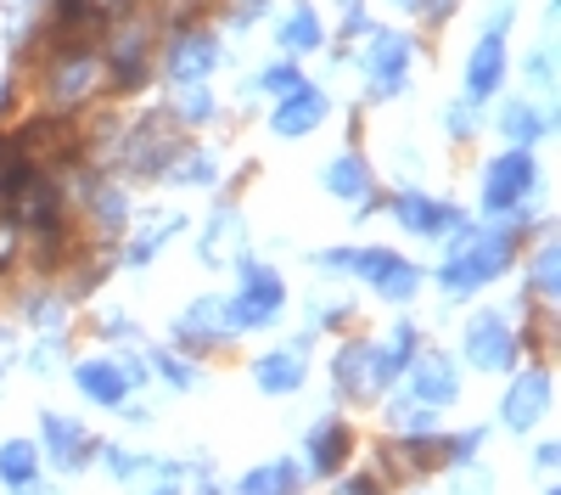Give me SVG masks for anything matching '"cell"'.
Segmentation results:
<instances>
[{
  "label": "cell",
  "instance_id": "cell-1",
  "mask_svg": "<svg viewBox=\"0 0 561 495\" xmlns=\"http://www.w3.org/2000/svg\"><path fill=\"white\" fill-rule=\"evenodd\" d=\"M517 248H523V225H489V232L455 225V232H449V259L438 265V293L466 299V293L489 288L494 277L511 270Z\"/></svg>",
  "mask_w": 561,
  "mask_h": 495
},
{
  "label": "cell",
  "instance_id": "cell-2",
  "mask_svg": "<svg viewBox=\"0 0 561 495\" xmlns=\"http://www.w3.org/2000/svg\"><path fill=\"white\" fill-rule=\"evenodd\" d=\"M314 265L365 277L370 288H377L382 299H393V304H410V299L421 293V265H410V259L393 254V248H325V254H314Z\"/></svg>",
  "mask_w": 561,
  "mask_h": 495
},
{
  "label": "cell",
  "instance_id": "cell-3",
  "mask_svg": "<svg viewBox=\"0 0 561 495\" xmlns=\"http://www.w3.org/2000/svg\"><path fill=\"white\" fill-rule=\"evenodd\" d=\"M280 310H287V282H280L275 265H253L242 259V288L225 299V315L237 333H253V327H275Z\"/></svg>",
  "mask_w": 561,
  "mask_h": 495
},
{
  "label": "cell",
  "instance_id": "cell-4",
  "mask_svg": "<svg viewBox=\"0 0 561 495\" xmlns=\"http://www.w3.org/2000/svg\"><path fill=\"white\" fill-rule=\"evenodd\" d=\"M534 180H539V169H534V158H528L523 147L489 158V164H483V187H478L483 214H517V209H528Z\"/></svg>",
  "mask_w": 561,
  "mask_h": 495
},
{
  "label": "cell",
  "instance_id": "cell-5",
  "mask_svg": "<svg viewBox=\"0 0 561 495\" xmlns=\"http://www.w3.org/2000/svg\"><path fill=\"white\" fill-rule=\"evenodd\" d=\"M466 367H478V372H511L517 367V355H523V338H517V327L505 322L500 310H483V315H472L466 322Z\"/></svg>",
  "mask_w": 561,
  "mask_h": 495
},
{
  "label": "cell",
  "instance_id": "cell-6",
  "mask_svg": "<svg viewBox=\"0 0 561 495\" xmlns=\"http://www.w3.org/2000/svg\"><path fill=\"white\" fill-rule=\"evenodd\" d=\"M388 214L404 225L410 237H449L455 225H466V220H460V209H449L444 198L421 192V187H404L399 198H388Z\"/></svg>",
  "mask_w": 561,
  "mask_h": 495
},
{
  "label": "cell",
  "instance_id": "cell-7",
  "mask_svg": "<svg viewBox=\"0 0 561 495\" xmlns=\"http://www.w3.org/2000/svg\"><path fill=\"white\" fill-rule=\"evenodd\" d=\"M90 450H96V439H90L84 423L62 412H39V457H51L57 473H79L90 462Z\"/></svg>",
  "mask_w": 561,
  "mask_h": 495
},
{
  "label": "cell",
  "instance_id": "cell-8",
  "mask_svg": "<svg viewBox=\"0 0 561 495\" xmlns=\"http://www.w3.org/2000/svg\"><path fill=\"white\" fill-rule=\"evenodd\" d=\"M230 338H237V327H230V315H225V299H197V304L174 322V344L192 349V355L225 349Z\"/></svg>",
  "mask_w": 561,
  "mask_h": 495
},
{
  "label": "cell",
  "instance_id": "cell-9",
  "mask_svg": "<svg viewBox=\"0 0 561 495\" xmlns=\"http://www.w3.org/2000/svg\"><path fill=\"white\" fill-rule=\"evenodd\" d=\"M550 367L545 360H534L528 372H517V383H511V394H505V428L511 434H528L534 423H545V412H550Z\"/></svg>",
  "mask_w": 561,
  "mask_h": 495
},
{
  "label": "cell",
  "instance_id": "cell-10",
  "mask_svg": "<svg viewBox=\"0 0 561 495\" xmlns=\"http://www.w3.org/2000/svg\"><path fill=\"white\" fill-rule=\"evenodd\" d=\"M404 378H410V394L421 405H438V412H444V405L460 400V367L449 355H410Z\"/></svg>",
  "mask_w": 561,
  "mask_h": 495
},
{
  "label": "cell",
  "instance_id": "cell-11",
  "mask_svg": "<svg viewBox=\"0 0 561 495\" xmlns=\"http://www.w3.org/2000/svg\"><path fill=\"white\" fill-rule=\"evenodd\" d=\"M73 389L90 400V405H107V412H113V405H124L129 400V372H124V360H113V355H96V360H79V367H73Z\"/></svg>",
  "mask_w": 561,
  "mask_h": 495
},
{
  "label": "cell",
  "instance_id": "cell-12",
  "mask_svg": "<svg viewBox=\"0 0 561 495\" xmlns=\"http://www.w3.org/2000/svg\"><path fill=\"white\" fill-rule=\"evenodd\" d=\"M304 457H309V473H343V462L354 457V428H348V417H320V423L304 434Z\"/></svg>",
  "mask_w": 561,
  "mask_h": 495
},
{
  "label": "cell",
  "instance_id": "cell-13",
  "mask_svg": "<svg viewBox=\"0 0 561 495\" xmlns=\"http://www.w3.org/2000/svg\"><path fill=\"white\" fill-rule=\"evenodd\" d=\"M410 52L415 45L404 34H377V45L365 52V68H370V97H393V90H404V74H410Z\"/></svg>",
  "mask_w": 561,
  "mask_h": 495
},
{
  "label": "cell",
  "instance_id": "cell-14",
  "mask_svg": "<svg viewBox=\"0 0 561 495\" xmlns=\"http://www.w3.org/2000/svg\"><path fill=\"white\" fill-rule=\"evenodd\" d=\"M370 164L359 158V153H337L332 164H325V192H332L337 203H359V214H370L377 209V198H370Z\"/></svg>",
  "mask_w": 561,
  "mask_h": 495
},
{
  "label": "cell",
  "instance_id": "cell-15",
  "mask_svg": "<svg viewBox=\"0 0 561 495\" xmlns=\"http://www.w3.org/2000/svg\"><path fill=\"white\" fill-rule=\"evenodd\" d=\"M500 79H505V40L489 29V34L478 40L472 63H466V102L483 108V102L494 97V90H500Z\"/></svg>",
  "mask_w": 561,
  "mask_h": 495
},
{
  "label": "cell",
  "instance_id": "cell-16",
  "mask_svg": "<svg viewBox=\"0 0 561 495\" xmlns=\"http://www.w3.org/2000/svg\"><path fill=\"white\" fill-rule=\"evenodd\" d=\"M325 113H332V102H325V90L298 79V85L287 90V102H280V113H275V135H287V142H298V135H309Z\"/></svg>",
  "mask_w": 561,
  "mask_h": 495
},
{
  "label": "cell",
  "instance_id": "cell-17",
  "mask_svg": "<svg viewBox=\"0 0 561 495\" xmlns=\"http://www.w3.org/2000/svg\"><path fill=\"white\" fill-rule=\"evenodd\" d=\"M253 383L264 394H298L309 383V367H304V355L298 349H270L253 360Z\"/></svg>",
  "mask_w": 561,
  "mask_h": 495
},
{
  "label": "cell",
  "instance_id": "cell-18",
  "mask_svg": "<svg viewBox=\"0 0 561 495\" xmlns=\"http://www.w3.org/2000/svg\"><path fill=\"white\" fill-rule=\"evenodd\" d=\"M332 378H337V389L348 400H377V389H370V344L365 338H354V344H343L332 355Z\"/></svg>",
  "mask_w": 561,
  "mask_h": 495
},
{
  "label": "cell",
  "instance_id": "cell-19",
  "mask_svg": "<svg viewBox=\"0 0 561 495\" xmlns=\"http://www.w3.org/2000/svg\"><path fill=\"white\" fill-rule=\"evenodd\" d=\"M214 63H219V40L214 34H185V40H174V52H169V79H203V74H214Z\"/></svg>",
  "mask_w": 561,
  "mask_h": 495
},
{
  "label": "cell",
  "instance_id": "cell-20",
  "mask_svg": "<svg viewBox=\"0 0 561 495\" xmlns=\"http://www.w3.org/2000/svg\"><path fill=\"white\" fill-rule=\"evenodd\" d=\"M248 232H242V214L237 209H219V220H208V232H203V259L208 265H225L230 254H242Z\"/></svg>",
  "mask_w": 561,
  "mask_h": 495
},
{
  "label": "cell",
  "instance_id": "cell-21",
  "mask_svg": "<svg viewBox=\"0 0 561 495\" xmlns=\"http://www.w3.org/2000/svg\"><path fill=\"white\" fill-rule=\"evenodd\" d=\"M39 445L34 439H7L0 445V484L7 490H23V484H34L39 479Z\"/></svg>",
  "mask_w": 561,
  "mask_h": 495
},
{
  "label": "cell",
  "instance_id": "cell-22",
  "mask_svg": "<svg viewBox=\"0 0 561 495\" xmlns=\"http://www.w3.org/2000/svg\"><path fill=\"white\" fill-rule=\"evenodd\" d=\"M298 479H304L298 462H264V468H253V473L237 484V495H293Z\"/></svg>",
  "mask_w": 561,
  "mask_h": 495
},
{
  "label": "cell",
  "instance_id": "cell-23",
  "mask_svg": "<svg viewBox=\"0 0 561 495\" xmlns=\"http://www.w3.org/2000/svg\"><path fill=\"white\" fill-rule=\"evenodd\" d=\"M320 40H325V29H320L314 7H298V12L287 18V29H280V52L304 57V52H320Z\"/></svg>",
  "mask_w": 561,
  "mask_h": 495
},
{
  "label": "cell",
  "instance_id": "cell-24",
  "mask_svg": "<svg viewBox=\"0 0 561 495\" xmlns=\"http://www.w3.org/2000/svg\"><path fill=\"white\" fill-rule=\"evenodd\" d=\"M388 428H393V434H438V412L410 394V400H393V405H388Z\"/></svg>",
  "mask_w": 561,
  "mask_h": 495
},
{
  "label": "cell",
  "instance_id": "cell-25",
  "mask_svg": "<svg viewBox=\"0 0 561 495\" xmlns=\"http://www.w3.org/2000/svg\"><path fill=\"white\" fill-rule=\"evenodd\" d=\"M545 130H550V113H539L534 102H511L505 108V135L511 142H539Z\"/></svg>",
  "mask_w": 561,
  "mask_h": 495
},
{
  "label": "cell",
  "instance_id": "cell-26",
  "mask_svg": "<svg viewBox=\"0 0 561 495\" xmlns=\"http://www.w3.org/2000/svg\"><path fill=\"white\" fill-rule=\"evenodd\" d=\"M180 225H185V214H169V220H158V225H152V232H140V237L124 248V265H147V259H152V254L180 232Z\"/></svg>",
  "mask_w": 561,
  "mask_h": 495
},
{
  "label": "cell",
  "instance_id": "cell-27",
  "mask_svg": "<svg viewBox=\"0 0 561 495\" xmlns=\"http://www.w3.org/2000/svg\"><path fill=\"white\" fill-rule=\"evenodd\" d=\"M129 225V198H124V187H102L96 192V232L102 237H118Z\"/></svg>",
  "mask_w": 561,
  "mask_h": 495
},
{
  "label": "cell",
  "instance_id": "cell-28",
  "mask_svg": "<svg viewBox=\"0 0 561 495\" xmlns=\"http://www.w3.org/2000/svg\"><path fill=\"white\" fill-rule=\"evenodd\" d=\"M528 293L556 299V243H550V237H545V243H539V254L528 259Z\"/></svg>",
  "mask_w": 561,
  "mask_h": 495
},
{
  "label": "cell",
  "instance_id": "cell-29",
  "mask_svg": "<svg viewBox=\"0 0 561 495\" xmlns=\"http://www.w3.org/2000/svg\"><path fill=\"white\" fill-rule=\"evenodd\" d=\"M169 175L180 180V187H208V180L219 175V164H214V153L197 147V153H185L180 164H169Z\"/></svg>",
  "mask_w": 561,
  "mask_h": 495
},
{
  "label": "cell",
  "instance_id": "cell-30",
  "mask_svg": "<svg viewBox=\"0 0 561 495\" xmlns=\"http://www.w3.org/2000/svg\"><path fill=\"white\" fill-rule=\"evenodd\" d=\"M90 79H96V68H90V57H79V63L62 68V79L51 85V97H57V102H79L84 90H90Z\"/></svg>",
  "mask_w": 561,
  "mask_h": 495
},
{
  "label": "cell",
  "instance_id": "cell-31",
  "mask_svg": "<svg viewBox=\"0 0 561 495\" xmlns=\"http://www.w3.org/2000/svg\"><path fill=\"white\" fill-rule=\"evenodd\" d=\"M449 495H494V473H483L478 462L449 468Z\"/></svg>",
  "mask_w": 561,
  "mask_h": 495
},
{
  "label": "cell",
  "instance_id": "cell-32",
  "mask_svg": "<svg viewBox=\"0 0 561 495\" xmlns=\"http://www.w3.org/2000/svg\"><path fill=\"white\" fill-rule=\"evenodd\" d=\"M152 367H158V378H163V383H174V389H192V383H197V367H192L185 355L152 349Z\"/></svg>",
  "mask_w": 561,
  "mask_h": 495
},
{
  "label": "cell",
  "instance_id": "cell-33",
  "mask_svg": "<svg viewBox=\"0 0 561 495\" xmlns=\"http://www.w3.org/2000/svg\"><path fill=\"white\" fill-rule=\"evenodd\" d=\"M102 457H107L113 479H140V473H147V462H140L135 450H124V445H102Z\"/></svg>",
  "mask_w": 561,
  "mask_h": 495
},
{
  "label": "cell",
  "instance_id": "cell-34",
  "mask_svg": "<svg viewBox=\"0 0 561 495\" xmlns=\"http://www.w3.org/2000/svg\"><path fill=\"white\" fill-rule=\"evenodd\" d=\"M214 113V102H208V90H192V102H180V119H192V124H203Z\"/></svg>",
  "mask_w": 561,
  "mask_h": 495
},
{
  "label": "cell",
  "instance_id": "cell-35",
  "mask_svg": "<svg viewBox=\"0 0 561 495\" xmlns=\"http://www.w3.org/2000/svg\"><path fill=\"white\" fill-rule=\"evenodd\" d=\"M102 333H107V338H124V344H135V338H140V327L129 322V315H107Z\"/></svg>",
  "mask_w": 561,
  "mask_h": 495
},
{
  "label": "cell",
  "instance_id": "cell-36",
  "mask_svg": "<svg viewBox=\"0 0 561 495\" xmlns=\"http://www.w3.org/2000/svg\"><path fill=\"white\" fill-rule=\"evenodd\" d=\"M337 495H388V490H382V479H370V473H359V479H348V484H343Z\"/></svg>",
  "mask_w": 561,
  "mask_h": 495
},
{
  "label": "cell",
  "instance_id": "cell-37",
  "mask_svg": "<svg viewBox=\"0 0 561 495\" xmlns=\"http://www.w3.org/2000/svg\"><path fill=\"white\" fill-rule=\"evenodd\" d=\"M293 85H298L293 68H270V74H264V90H293Z\"/></svg>",
  "mask_w": 561,
  "mask_h": 495
},
{
  "label": "cell",
  "instance_id": "cell-38",
  "mask_svg": "<svg viewBox=\"0 0 561 495\" xmlns=\"http://www.w3.org/2000/svg\"><path fill=\"white\" fill-rule=\"evenodd\" d=\"M550 74H556V63H550V52H539V57H534V79L550 85Z\"/></svg>",
  "mask_w": 561,
  "mask_h": 495
},
{
  "label": "cell",
  "instance_id": "cell-39",
  "mask_svg": "<svg viewBox=\"0 0 561 495\" xmlns=\"http://www.w3.org/2000/svg\"><path fill=\"white\" fill-rule=\"evenodd\" d=\"M393 7H421V0H393Z\"/></svg>",
  "mask_w": 561,
  "mask_h": 495
},
{
  "label": "cell",
  "instance_id": "cell-40",
  "mask_svg": "<svg viewBox=\"0 0 561 495\" xmlns=\"http://www.w3.org/2000/svg\"><path fill=\"white\" fill-rule=\"evenodd\" d=\"M152 495H180V490H174V484H169V490H152Z\"/></svg>",
  "mask_w": 561,
  "mask_h": 495
},
{
  "label": "cell",
  "instance_id": "cell-41",
  "mask_svg": "<svg viewBox=\"0 0 561 495\" xmlns=\"http://www.w3.org/2000/svg\"><path fill=\"white\" fill-rule=\"evenodd\" d=\"M545 495H556V490H545Z\"/></svg>",
  "mask_w": 561,
  "mask_h": 495
}]
</instances>
